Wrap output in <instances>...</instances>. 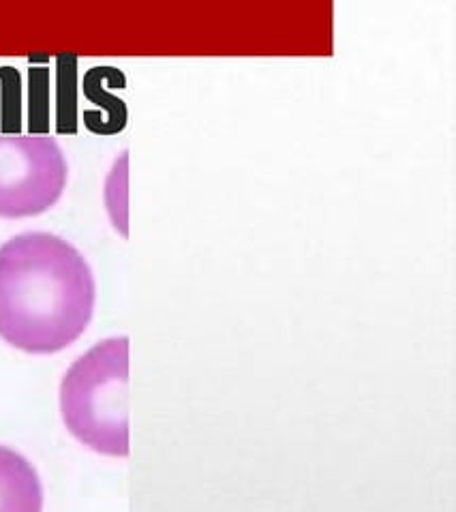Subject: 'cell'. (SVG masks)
Masks as SVG:
<instances>
[{
	"label": "cell",
	"mask_w": 456,
	"mask_h": 512,
	"mask_svg": "<svg viewBox=\"0 0 456 512\" xmlns=\"http://www.w3.org/2000/svg\"><path fill=\"white\" fill-rule=\"evenodd\" d=\"M129 339L99 341L60 382V414L75 440L105 457L129 455Z\"/></svg>",
	"instance_id": "obj_2"
},
{
	"label": "cell",
	"mask_w": 456,
	"mask_h": 512,
	"mask_svg": "<svg viewBox=\"0 0 456 512\" xmlns=\"http://www.w3.org/2000/svg\"><path fill=\"white\" fill-rule=\"evenodd\" d=\"M69 165L52 135H0V217L50 210L65 193Z\"/></svg>",
	"instance_id": "obj_3"
},
{
	"label": "cell",
	"mask_w": 456,
	"mask_h": 512,
	"mask_svg": "<svg viewBox=\"0 0 456 512\" xmlns=\"http://www.w3.org/2000/svg\"><path fill=\"white\" fill-rule=\"evenodd\" d=\"M97 285L65 238L24 232L0 247V339L45 356L78 341L93 320Z\"/></svg>",
	"instance_id": "obj_1"
},
{
	"label": "cell",
	"mask_w": 456,
	"mask_h": 512,
	"mask_svg": "<svg viewBox=\"0 0 456 512\" xmlns=\"http://www.w3.org/2000/svg\"><path fill=\"white\" fill-rule=\"evenodd\" d=\"M0 512H43L37 470L18 450L0 444Z\"/></svg>",
	"instance_id": "obj_4"
}]
</instances>
